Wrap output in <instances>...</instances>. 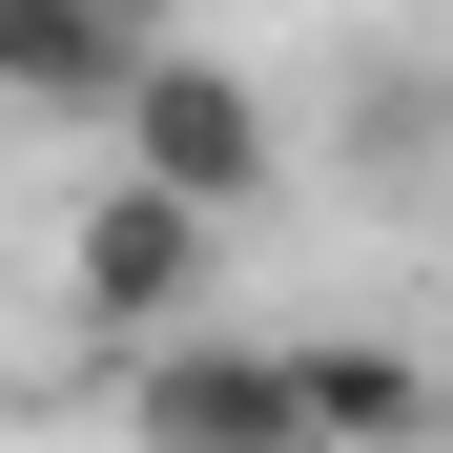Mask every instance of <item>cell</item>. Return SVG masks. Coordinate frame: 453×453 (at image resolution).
<instances>
[{
	"instance_id": "obj_5",
	"label": "cell",
	"mask_w": 453,
	"mask_h": 453,
	"mask_svg": "<svg viewBox=\"0 0 453 453\" xmlns=\"http://www.w3.org/2000/svg\"><path fill=\"white\" fill-rule=\"evenodd\" d=\"M144 42H165L144 0H0V104H21V124H104Z\"/></svg>"
},
{
	"instance_id": "obj_4",
	"label": "cell",
	"mask_w": 453,
	"mask_h": 453,
	"mask_svg": "<svg viewBox=\"0 0 453 453\" xmlns=\"http://www.w3.org/2000/svg\"><path fill=\"white\" fill-rule=\"evenodd\" d=\"M124 453H288V371L268 330H165V350H124Z\"/></svg>"
},
{
	"instance_id": "obj_2",
	"label": "cell",
	"mask_w": 453,
	"mask_h": 453,
	"mask_svg": "<svg viewBox=\"0 0 453 453\" xmlns=\"http://www.w3.org/2000/svg\"><path fill=\"white\" fill-rule=\"evenodd\" d=\"M226 248H248V226H206V206H165V186H83L62 206V310L83 330H124V350H165V330H206L226 310Z\"/></svg>"
},
{
	"instance_id": "obj_3",
	"label": "cell",
	"mask_w": 453,
	"mask_h": 453,
	"mask_svg": "<svg viewBox=\"0 0 453 453\" xmlns=\"http://www.w3.org/2000/svg\"><path fill=\"white\" fill-rule=\"evenodd\" d=\"M268 371H288V453H433L453 433V371L392 330H268Z\"/></svg>"
},
{
	"instance_id": "obj_6",
	"label": "cell",
	"mask_w": 453,
	"mask_h": 453,
	"mask_svg": "<svg viewBox=\"0 0 453 453\" xmlns=\"http://www.w3.org/2000/svg\"><path fill=\"white\" fill-rule=\"evenodd\" d=\"M350 165L371 186H392V165H453V83H433V62H371V83H350Z\"/></svg>"
},
{
	"instance_id": "obj_1",
	"label": "cell",
	"mask_w": 453,
	"mask_h": 453,
	"mask_svg": "<svg viewBox=\"0 0 453 453\" xmlns=\"http://www.w3.org/2000/svg\"><path fill=\"white\" fill-rule=\"evenodd\" d=\"M104 124H124V186H165V206H206V226H248V206L288 186L268 83H248V62H206V42H144Z\"/></svg>"
}]
</instances>
